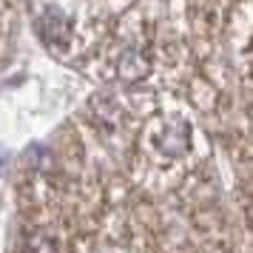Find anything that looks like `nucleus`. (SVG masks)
<instances>
[{
  "label": "nucleus",
  "mask_w": 253,
  "mask_h": 253,
  "mask_svg": "<svg viewBox=\"0 0 253 253\" xmlns=\"http://www.w3.org/2000/svg\"><path fill=\"white\" fill-rule=\"evenodd\" d=\"M148 71V60L142 57L139 51H126L123 60H120V74L128 77V80H134V77H142Z\"/></svg>",
  "instance_id": "3"
},
{
  "label": "nucleus",
  "mask_w": 253,
  "mask_h": 253,
  "mask_svg": "<svg viewBox=\"0 0 253 253\" xmlns=\"http://www.w3.org/2000/svg\"><path fill=\"white\" fill-rule=\"evenodd\" d=\"M188 123L185 120H171L165 123V128L160 131V148L168 154V157H179L185 148H188Z\"/></svg>",
  "instance_id": "1"
},
{
  "label": "nucleus",
  "mask_w": 253,
  "mask_h": 253,
  "mask_svg": "<svg viewBox=\"0 0 253 253\" xmlns=\"http://www.w3.org/2000/svg\"><path fill=\"white\" fill-rule=\"evenodd\" d=\"M26 253H57V248H54L46 236H35V239L26 245Z\"/></svg>",
  "instance_id": "4"
},
{
  "label": "nucleus",
  "mask_w": 253,
  "mask_h": 253,
  "mask_svg": "<svg viewBox=\"0 0 253 253\" xmlns=\"http://www.w3.org/2000/svg\"><path fill=\"white\" fill-rule=\"evenodd\" d=\"M40 35L46 43L51 46H57V43H66V37H69V23H66V17L57 12V9H48L43 14V20H40Z\"/></svg>",
  "instance_id": "2"
}]
</instances>
